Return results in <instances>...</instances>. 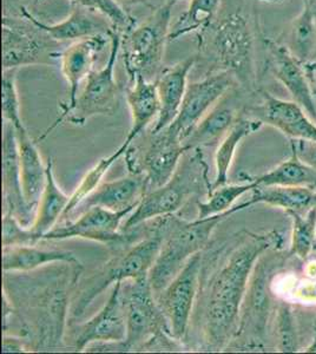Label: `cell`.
<instances>
[{
  "label": "cell",
  "instance_id": "cell-20",
  "mask_svg": "<svg viewBox=\"0 0 316 354\" xmlns=\"http://www.w3.org/2000/svg\"><path fill=\"white\" fill-rule=\"evenodd\" d=\"M269 68L277 81L287 88L292 101L304 108L309 116L316 118L314 91L310 88L304 63L292 55L288 46L266 41Z\"/></svg>",
  "mask_w": 316,
  "mask_h": 354
},
{
  "label": "cell",
  "instance_id": "cell-2",
  "mask_svg": "<svg viewBox=\"0 0 316 354\" xmlns=\"http://www.w3.org/2000/svg\"><path fill=\"white\" fill-rule=\"evenodd\" d=\"M82 270L80 262H57L41 272L4 273L3 290L11 299L23 335L30 339L33 351L58 348L64 342L66 319Z\"/></svg>",
  "mask_w": 316,
  "mask_h": 354
},
{
  "label": "cell",
  "instance_id": "cell-30",
  "mask_svg": "<svg viewBox=\"0 0 316 354\" xmlns=\"http://www.w3.org/2000/svg\"><path fill=\"white\" fill-rule=\"evenodd\" d=\"M262 125V122L252 116L237 118L235 124L232 125V129L229 130L228 133L223 137V140L217 147L215 153L216 175L214 182H212V192L228 183L229 171L232 160L236 153L237 147L245 137L260 130Z\"/></svg>",
  "mask_w": 316,
  "mask_h": 354
},
{
  "label": "cell",
  "instance_id": "cell-33",
  "mask_svg": "<svg viewBox=\"0 0 316 354\" xmlns=\"http://www.w3.org/2000/svg\"><path fill=\"white\" fill-rule=\"evenodd\" d=\"M286 214L292 221L289 257L307 260L315 248L316 208H313L304 214L297 212H286Z\"/></svg>",
  "mask_w": 316,
  "mask_h": 354
},
{
  "label": "cell",
  "instance_id": "cell-41",
  "mask_svg": "<svg viewBox=\"0 0 316 354\" xmlns=\"http://www.w3.org/2000/svg\"><path fill=\"white\" fill-rule=\"evenodd\" d=\"M290 150L295 151L301 161L316 170V142L290 140Z\"/></svg>",
  "mask_w": 316,
  "mask_h": 354
},
{
  "label": "cell",
  "instance_id": "cell-5",
  "mask_svg": "<svg viewBox=\"0 0 316 354\" xmlns=\"http://www.w3.org/2000/svg\"><path fill=\"white\" fill-rule=\"evenodd\" d=\"M202 150H188L182 157L176 173L165 185L148 190L129 215L123 232H130L148 221L176 213L195 195L212 192V182L208 178V165Z\"/></svg>",
  "mask_w": 316,
  "mask_h": 354
},
{
  "label": "cell",
  "instance_id": "cell-25",
  "mask_svg": "<svg viewBox=\"0 0 316 354\" xmlns=\"http://www.w3.org/2000/svg\"><path fill=\"white\" fill-rule=\"evenodd\" d=\"M131 84L127 93L129 108L131 111V128L123 142L129 148L160 113L156 83L147 81L140 76L136 77Z\"/></svg>",
  "mask_w": 316,
  "mask_h": 354
},
{
  "label": "cell",
  "instance_id": "cell-43",
  "mask_svg": "<svg viewBox=\"0 0 316 354\" xmlns=\"http://www.w3.org/2000/svg\"><path fill=\"white\" fill-rule=\"evenodd\" d=\"M304 70L307 73L310 84H316V63H304Z\"/></svg>",
  "mask_w": 316,
  "mask_h": 354
},
{
  "label": "cell",
  "instance_id": "cell-38",
  "mask_svg": "<svg viewBox=\"0 0 316 354\" xmlns=\"http://www.w3.org/2000/svg\"><path fill=\"white\" fill-rule=\"evenodd\" d=\"M73 5L88 8L104 16L118 32L124 33L133 28V21L116 0H70Z\"/></svg>",
  "mask_w": 316,
  "mask_h": 354
},
{
  "label": "cell",
  "instance_id": "cell-48",
  "mask_svg": "<svg viewBox=\"0 0 316 354\" xmlns=\"http://www.w3.org/2000/svg\"><path fill=\"white\" fill-rule=\"evenodd\" d=\"M315 24H316V18H315Z\"/></svg>",
  "mask_w": 316,
  "mask_h": 354
},
{
  "label": "cell",
  "instance_id": "cell-9",
  "mask_svg": "<svg viewBox=\"0 0 316 354\" xmlns=\"http://www.w3.org/2000/svg\"><path fill=\"white\" fill-rule=\"evenodd\" d=\"M127 319V337L120 342L122 352L142 351L172 338L148 277L130 280L122 286ZM175 340V339H174Z\"/></svg>",
  "mask_w": 316,
  "mask_h": 354
},
{
  "label": "cell",
  "instance_id": "cell-29",
  "mask_svg": "<svg viewBox=\"0 0 316 354\" xmlns=\"http://www.w3.org/2000/svg\"><path fill=\"white\" fill-rule=\"evenodd\" d=\"M252 205L264 203L272 205L286 212L307 213L316 208V190L313 187H284V185H270L261 187L257 185L252 189L250 198Z\"/></svg>",
  "mask_w": 316,
  "mask_h": 354
},
{
  "label": "cell",
  "instance_id": "cell-12",
  "mask_svg": "<svg viewBox=\"0 0 316 354\" xmlns=\"http://www.w3.org/2000/svg\"><path fill=\"white\" fill-rule=\"evenodd\" d=\"M202 266V253L194 255L168 286L156 295L158 306L176 342L185 340L188 333L192 310L200 294Z\"/></svg>",
  "mask_w": 316,
  "mask_h": 354
},
{
  "label": "cell",
  "instance_id": "cell-32",
  "mask_svg": "<svg viewBox=\"0 0 316 354\" xmlns=\"http://www.w3.org/2000/svg\"><path fill=\"white\" fill-rule=\"evenodd\" d=\"M220 5L221 0H190L188 10L171 23L168 41L205 30L216 18Z\"/></svg>",
  "mask_w": 316,
  "mask_h": 354
},
{
  "label": "cell",
  "instance_id": "cell-18",
  "mask_svg": "<svg viewBox=\"0 0 316 354\" xmlns=\"http://www.w3.org/2000/svg\"><path fill=\"white\" fill-rule=\"evenodd\" d=\"M3 205L4 213L12 214L21 225H32L36 209L30 207L24 198L16 129L8 121L3 125Z\"/></svg>",
  "mask_w": 316,
  "mask_h": 354
},
{
  "label": "cell",
  "instance_id": "cell-28",
  "mask_svg": "<svg viewBox=\"0 0 316 354\" xmlns=\"http://www.w3.org/2000/svg\"><path fill=\"white\" fill-rule=\"evenodd\" d=\"M237 118L236 111L232 105L220 101L201 120L192 133L185 138L183 145L187 150L202 149L217 143L220 145Z\"/></svg>",
  "mask_w": 316,
  "mask_h": 354
},
{
  "label": "cell",
  "instance_id": "cell-31",
  "mask_svg": "<svg viewBox=\"0 0 316 354\" xmlns=\"http://www.w3.org/2000/svg\"><path fill=\"white\" fill-rule=\"evenodd\" d=\"M249 181L261 187L284 185V187H316V170L301 161L295 151L290 150V157L268 173L250 177Z\"/></svg>",
  "mask_w": 316,
  "mask_h": 354
},
{
  "label": "cell",
  "instance_id": "cell-22",
  "mask_svg": "<svg viewBox=\"0 0 316 354\" xmlns=\"http://www.w3.org/2000/svg\"><path fill=\"white\" fill-rule=\"evenodd\" d=\"M148 192V182L145 174L130 173L113 181L100 183L93 193L85 198L77 209L80 212L91 207H103L112 212L136 209L145 193Z\"/></svg>",
  "mask_w": 316,
  "mask_h": 354
},
{
  "label": "cell",
  "instance_id": "cell-42",
  "mask_svg": "<svg viewBox=\"0 0 316 354\" xmlns=\"http://www.w3.org/2000/svg\"><path fill=\"white\" fill-rule=\"evenodd\" d=\"M32 351V345L25 335H8L4 333L3 337V353H21Z\"/></svg>",
  "mask_w": 316,
  "mask_h": 354
},
{
  "label": "cell",
  "instance_id": "cell-1",
  "mask_svg": "<svg viewBox=\"0 0 316 354\" xmlns=\"http://www.w3.org/2000/svg\"><path fill=\"white\" fill-rule=\"evenodd\" d=\"M282 241L277 230L247 233L229 250L214 254L209 278L200 287L201 330L207 350L228 348L237 332L241 306L257 262L264 253L280 250Z\"/></svg>",
  "mask_w": 316,
  "mask_h": 354
},
{
  "label": "cell",
  "instance_id": "cell-44",
  "mask_svg": "<svg viewBox=\"0 0 316 354\" xmlns=\"http://www.w3.org/2000/svg\"><path fill=\"white\" fill-rule=\"evenodd\" d=\"M116 1L125 10V8H131L133 5L140 4L145 0H116Z\"/></svg>",
  "mask_w": 316,
  "mask_h": 354
},
{
  "label": "cell",
  "instance_id": "cell-27",
  "mask_svg": "<svg viewBox=\"0 0 316 354\" xmlns=\"http://www.w3.org/2000/svg\"><path fill=\"white\" fill-rule=\"evenodd\" d=\"M46 185L37 205L36 218L30 228L36 234L39 241L45 234L53 230L64 215L70 196L65 195L59 185H57L53 173V158H48L46 163Z\"/></svg>",
  "mask_w": 316,
  "mask_h": 354
},
{
  "label": "cell",
  "instance_id": "cell-7",
  "mask_svg": "<svg viewBox=\"0 0 316 354\" xmlns=\"http://www.w3.org/2000/svg\"><path fill=\"white\" fill-rule=\"evenodd\" d=\"M175 3V0H168L145 23L122 33L120 53L130 82L140 76L155 82L163 71L165 44L169 41L171 10Z\"/></svg>",
  "mask_w": 316,
  "mask_h": 354
},
{
  "label": "cell",
  "instance_id": "cell-46",
  "mask_svg": "<svg viewBox=\"0 0 316 354\" xmlns=\"http://www.w3.org/2000/svg\"><path fill=\"white\" fill-rule=\"evenodd\" d=\"M304 352H307V353H314V352H316V324L315 326H314V338H313L312 344L308 347L304 348Z\"/></svg>",
  "mask_w": 316,
  "mask_h": 354
},
{
  "label": "cell",
  "instance_id": "cell-49",
  "mask_svg": "<svg viewBox=\"0 0 316 354\" xmlns=\"http://www.w3.org/2000/svg\"><path fill=\"white\" fill-rule=\"evenodd\" d=\"M175 1H177V0H175Z\"/></svg>",
  "mask_w": 316,
  "mask_h": 354
},
{
  "label": "cell",
  "instance_id": "cell-23",
  "mask_svg": "<svg viewBox=\"0 0 316 354\" xmlns=\"http://www.w3.org/2000/svg\"><path fill=\"white\" fill-rule=\"evenodd\" d=\"M195 63L196 57H189L174 66L163 68L157 77L155 83L160 100V113L151 133H160L175 121L187 93L189 73Z\"/></svg>",
  "mask_w": 316,
  "mask_h": 354
},
{
  "label": "cell",
  "instance_id": "cell-15",
  "mask_svg": "<svg viewBox=\"0 0 316 354\" xmlns=\"http://www.w3.org/2000/svg\"><path fill=\"white\" fill-rule=\"evenodd\" d=\"M123 282L113 285L103 308L93 318L70 330L68 339L75 352H83L97 342H123L127 337V319L122 295Z\"/></svg>",
  "mask_w": 316,
  "mask_h": 354
},
{
  "label": "cell",
  "instance_id": "cell-24",
  "mask_svg": "<svg viewBox=\"0 0 316 354\" xmlns=\"http://www.w3.org/2000/svg\"><path fill=\"white\" fill-rule=\"evenodd\" d=\"M16 133L23 193L28 205L37 210L46 185L48 169L37 149L36 143L28 136L26 129H16Z\"/></svg>",
  "mask_w": 316,
  "mask_h": 354
},
{
  "label": "cell",
  "instance_id": "cell-26",
  "mask_svg": "<svg viewBox=\"0 0 316 354\" xmlns=\"http://www.w3.org/2000/svg\"><path fill=\"white\" fill-rule=\"evenodd\" d=\"M57 262L80 263L70 250H44L36 245L3 247V272H33Z\"/></svg>",
  "mask_w": 316,
  "mask_h": 354
},
{
  "label": "cell",
  "instance_id": "cell-11",
  "mask_svg": "<svg viewBox=\"0 0 316 354\" xmlns=\"http://www.w3.org/2000/svg\"><path fill=\"white\" fill-rule=\"evenodd\" d=\"M122 33L113 30L110 33V53L106 63L100 70H93L86 77L84 88L77 96L66 120L75 125L98 115H111L118 104L120 88L115 78L117 57L120 53Z\"/></svg>",
  "mask_w": 316,
  "mask_h": 354
},
{
  "label": "cell",
  "instance_id": "cell-17",
  "mask_svg": "<svg viewBox=\"0 0 316 354\" xmlns=\"http://www.w3.org/2000/svg\"><path fill=\"white\" fill-rule=\"evenodd\" d=\"M188 150L180 135L170 127L151 133V138L140 157L137 173L145 174L148 190L165 185L176 173L182 157Z\"/></svg>",
  "mask_w": 316,
  "mask_h": 354
},
{
  "label": "cell",
  "instance_id": "cell-10",
  "mask_svg": "<svg viewBox=\"0 0 316 354\" xmlns=\"http://www.w3.org/2000/svg\"><path fill=\"white\" fill-rule=\"evenodd\" d=\"M133 210L112 212L103 207H91L82 212V215L75 221H64L63 225H57L45 234L41 240L60 241L73 238L85 239L106 245L115 252L138 241L136 240L137 228L130 232L120 230L122 221Z\"/></svg>",
  "mask_w": 316,
  "mask_h": 354
},
{
  "label": "cell",
  "instance_id": "cell-14",
  "mask_svg": "<svg viewBox=\"0 0 316 354\" xmlns=\"http://www.w3.org/2000/svg\"><path fill=\"white\" fill-rule=\"evenodd\" d=\"M57 41L25 19L4 17L3 19V70L28 65L45 64L55 58L50 48Z\"/></svg>",
  "mask_w": 316,
  "mask_h": 354
},
{
  "label": "cell",
  "instance_id": "cell-37",
  "mask_svg": "<svg viewBox=\"0 0 316 354\" xmlns=\"http://www.w3.org/2000/svg\"><path fill=\"white\" fill-rule=\"evenodd\" d=\"M275 342L279 352H299V333L294 310L288 302L281 301L275 312Z\"/></svg>",
  "mask_w": 316,
  "mask_h": 354
},
{
  "label": "cell",
  "instance_id": "cell-6",
  "mask_svg": "<svg viewBox=\"0 0 316 354\" xmlns=\"http://www.w3.org/2000/svg\"><path fill=\"white\" fill-rule=\"evenodd\" d=\"M215 19L197 33L202 53L215 62L217 71H230L237 81L249 84L254 78V48L248 21L237 12Z\"/></svg>",
  "mask_w": 316,
  "mask_h": 354
},
{
  "label": "cell",
  "instance_id": "cell-39",
  "mask_svg": "<svg viewBox=\"0 0 316 354\" xmlns=\"http://www.w3.org/2000/svg\"><path fill=\"white\" fill-rule=\"evenodd\" d=\"M17 71L18 68L3 70V120L10 122L16 129H24L17 91Z\"/></svg>",
  "mask_w": 316,
  "mask_h": 354
},
{
  "label": "cell",
  "instance_id": "cell-40",
  "mask_svg": "<svg viewBox=\"0 0 316 354\" xmlns=\"http://www.w3.org/2000/svg\"><path fill=\"white\" fill-rule=\"evenodd\" d=\"M39 242L30 227H25L12 214L3 213V247L37 245Z\"/></svg>",
  "mask_w": 316,
  "mask_h": 354
},
{
  "label": "cell",
  "instance_id": "cell-35",
  "mask_svg": "<svg viewBox=\"0 0 316 354\" xmlns=\"http://www.w3.org/2000/svg\"><path fill=\"white\" fill-rule=\"evenodd\" d=\"M257 187L255 182L249 181L241 185H224L212 190L208 195V200L197 202L196 218H207L214 215L224 213L234 207L237 198L244 194L252 192Z\"/></svg>",
  "mask_w": 316,
  "mask_h": 354
},
{
  "label": "cell",
  "instance_id": "cell-4",
  "mask_svg": "<svg viewBox=\"0 0 316 354\" xmlns=\"http://www.w3.org/2000/svg\"><path fill=\"white\" fill-rule=\"evenodd\" d=\"M150 223L151 228L145 238L124 248L115 250L109 261L84 281L78 282L68 313V319L71 322L82 318L95 299L111 285L149 277V272L160 253L163 240L158 218L151 220Z\"/></svg>",
  "mask_w": 316,
  "mask_h": 354
},
{
  "label": "cell",
  "instance_id": "cell-19",
  "mask_svg": "<svg viewBox=\"0 0 316 354\" xmlns=\"http://www.w3.org/2000/svg\"><path fill=\"white\" fill-rule=\"evenodd\" d=\"M252 117L275 128L290 140L316 142V124L297 102L284 101L263 91L262 103L252 108Z\"/></svg>",
  "mask_w": 316,
  "mask_h": 354
},
{
  "label": "cell",
  "instance_id": "cell-21",
  "mask_svg": "<svg viewBox=\"0 0 316 354\" xmlns=\"http://www.w3.org/2000/svg\"><path fill=\"white\" fill-rule=\"evenodd\" d=\"M20 15L57 43L76 41L98 35H110L115 30L104 16L76 5L66 19L56 24H45L25 8H20Z\"/></svg>",
  "mask_w": 316,
  "mask_h": 354
},
{
  "label": "cell",
  "instance_id": "cell-36",
  "mask_svg": "<svg viewBox=\"0 0 316 354\" xmlns=\"http://www.w3.org/2000/svg\"><path fill=\"white\" fill-rule=\"evenodd\" d=\"M315 17L304 8L302 13L294 21L288 45L292 55L302 63L307 61L312 55L315 45Z\"/></svg>",
  "mask_w": 316,
  "mask_h": 354
},
{
  "label": "cell",
  "instance_id": "cell-45",
  "mask_svg": "<svg viewBox=\"0 0 316 354\" xmlns=\"http://www.w3.org/2000/svg\"><path fill=\"white\" fill-rule=\"evenodd\" d=\"M304 8L316 18V0H304Z\"/></svg>",
  "mask_w": 316,
  "mask_h": 354
},
{
  "label": "cell",
  "instance_id": "cell-47",
  "mask_svg": "<svg viewBox=\"0 0 316 354\" xmlns=\"http://www.w3.org/2000/svg\"><path fill=\"white\" fill-rule=\"evenodd\" d=\"M261 1H269V3H277V1H282V0H261Z\"/></svg>",
  "mask_w": 316,
  "mask_h": 354
},
{
  "label": "cell",
  "instance_id": "cell-3",
  "mask_svg": "<svg viewBox=\"0 0 316 354\" xmlns=\"http://www.w3.org/2000/svg\"><path fill=\"white\" fill-rule=\"evenodd\" d=\"M250 205L252 203L248 200L224 213L207 218H195L194 221L180 220L174 214L157 218L163 240L148 277L155 295L168 286L194 255L205 250L217 225Z\"/></svg>",
  "mask_w": 316,
  "mask_h": 354
},
{
  "label": "cell",
  "instance_id": "cell-34",
  "mask_svg": "<svg viewBox=\"0 0 316 354\" xmlns=\"http://www.w3.org/2000/svg\"><path fill=\"white\" fill-rule=\"evenodd\" d=\"M128 149V145L122 143V145L115 153H112L110 156L105 157V158H102L93 167V169L85 175L83 181L80 182V185L77 187V189L70 196L68 207H66L64 215L62 218L63 221H68V216L77 209V207L83 202L85 198H88L89 195L96 189L97 187L100 185L102 180H103L105 174L108 173L109 169L120 160V157L127 153Z\"/></svg>",
  "mask_w": 316,
  "mask_h": 354
},
{
  "label": "cell",
  "instance_id": "cell-16",
  "mask_svg": "<svg viewBox=\"0 0 316 354\" xmlns=\"http://www.w3.org/2000/svg\"><path fill=\"white\" fill-rule=\"evenodd\" d=\"M110 35H98L88 37L84 39L73 41V44L65 48L59 55L60 66L68 84V98L66 103L60 105L62 113L51 128L44 133V136L51 133L56 127L66 120L68 113L78 96V88L83 80L93 73L97 58L108 45Z\"/></svg>",
  "mask_w": 316,
  "mask_h": 354
},
{
  "label": "cell",
  "instance_id": "cell-13",
  "mask_svg": "<svg viewBox=\"0 0 316 354\" xmlns=\"http://www.w3.org/2000/svg\"><path fill=\"white\" fill-rule=\"evenodd\" d=\"M235 83L236 77L224 70L212 71L200 81L189 83L180 113L169 127L185 142L201 120L225 97Z\"/></svg>",
  "mask_w": 316,
  "mask_h": 354
},
{
  "label": "cell",
  "instance_id": "cell-8",
  "mask_svg": "<svg viewBox=\"0 0 316 354\" xmlns=\"http://www.w3.org/2000/svg\"><path fill=\"white\" fill-rule=\"evenodd\" d=\"M286 259L277 250L264 253L255 265L241 306L239 327L228 348H263L272 310L270 279Z\"/></svg>",
  "mask_w": 316,
  "mask_h": 354
}]
</instances>
